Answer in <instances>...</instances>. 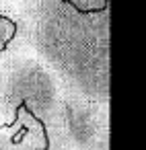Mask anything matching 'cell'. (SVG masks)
Returning <instances> with one entry per match:
<instances>
[{
    "instance_id": "3",
    "label": "cell",
    "mask_w": 146,
    "mask_h": 150,
    "mask_svg": "<svg viewBox=\"0 0 146 150\" xmlns=\"http://www.w3.org/2000/svg\"><path fill=\"white\" fill-rule=\"evenodd\" d=\"M68 2H72L76 8H82V0H68Z\"/></svg>"
},
{
    "instance_id": "1",
    "label": "cell",
    "mask_w": 146,
    "mask_h": 150,
    "mask_svg": "<svg viewBox=\"0 0 146 150\" xmlns=\"http://www.w3.org/2000/svg\"><path fill=\"white\" fill-rule=\"evenodd\" d=\"M0 150H50L47 129L27 103H21L15 119L0 127Z\"/></svg>"
},
{
    "instance_id": "2",
    "label": "cell",
    "mask_w": 146,
    "mask_h": 150,
    "mask_svg": "<svg viewBox=\"0 0 146 150\" xmlns=\"http://www.w3.org/2000/svg\"><path fill=\"white\" fill-rule=\"evenodd\" d=\"M15 35H17V23L13 19H9V17L0 15V52L13 41Z\"/></svg>"
}]
</instances>
